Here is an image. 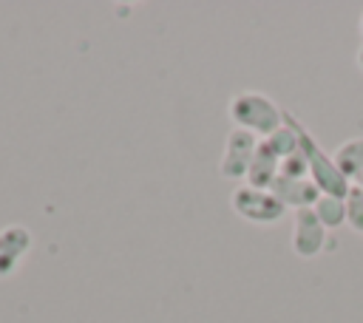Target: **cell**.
<instances>
[{
  "mask_svg": "<svg viewBox=\"0 0 363 323\" xmlns=\"http://www.w3.org/2000/svg\"><path fill=\"white\" fill-rule=\"evenodd\" d=\"M227 116L235 128L255 133L258 139H267L284 125V110L278 102L261 91H238L227 102Z\"/></svg>",
  "mask_w": 363,
  "mask_h": 323,
  "instance_id": "cell-1",
  "label": "cell"
},
{
  "mask_svg": "<svg viewBox=\"0 0 363 323\" xmlns=\"http://www.w3.org/2000/svg\"><path fill=\"white\" fill-rule=\"evenodd\" d=\"M292 122H295V130H298V142H301V153L306 159V167H309V178L318 184V190L323 196H337V198H346L352 181L337 170L335 159L318 144V139L306 130V125L292 113Z\"/></svg>",
  "mask_w": 363,
  "mask_h": 323,
  "instance_id": "cell-2",
  "label": "cell"
},
{
  "mask_svg": "<svg viewBox=\"0 0 363 323\" xmlns=\"http://www.w3.org/2000/svg\"><path fill=\"white\" fill-rule=\"evenodd\" d=\"M230 207L250 224H275L286 212V207L272 196V190H258L250 184H238L230 193Z\"/></svg>",
  "mask_w": 363,
  "mask_h": 323,
  "instance_id": "cell-3",
  "label": "cell"
},
{
  "mask_svg": "<svg viewBox=\"0 0 363 323\" xmlns=\"http://www.w3.org/2000/svg\"><path fill=\"white\" fill-rule=\"evenodd\" d=\"M258 136L250 133V130H241V128H233L227 133V142H224V153H221V162H218V173L224 178H244L247 170H250V162L258 150Z\"/></svg>",
  "mask_w": 363,
  "mask_h": 323,
  "instance_id": "cell-4",
  "label": "cell"
},
{
  "mask_svg": "<svg viewBox=\"0 0 363 323\" xmlns=\"http://www.w3.org/2000/svg\"><path fill=\"white\" fill-rule=\"evenodd\" d=\"M323 246H326V227L320 224L315 210L312 207L295 210V218H292V252L298 258H315V255L323 252Z\"/></svg>",
  "mask_w": 363,
  "mask_h": 323,
  "instance_id": "cell-5",
  "label": "cell"
},
{
  "mask_svg": "<svg viewBox=\"0 0 363 323\" xmlns=\"http://www.w3.org/2000/svg\"><path fill=\"white\" fill-rule=\"evenodd\" d=\"M34 235L23 224H11L0 230V278H9L20 269L23 258L31 252Z\"/></svg>",
  "mask_w": 363,
  "mask_h": 323,
  "instance_id": "cell-6",
  "label": "cell"
},
{
  "mask_svg": "<svg viewBox=\"0 0 363 323\" xmlns=\"http://www.w3.org/2000/svg\"><path fill=\"white\" fill-rule=\"evenodd\" d=\"M269 190H272V196H275L284 207H292V210L315 207V201L323 196L312 178H286V176H278Z\"/></svg>",
  "mask_w": 363,
  "mask_h": 323,
  "instance_id": "cell-7",
  "label": "cell"
},
{
  "mask_svg": "<svg viewBox=\"0 0 363 323\" xmlns=\"http://www.w3.org/2000/svg\"><path fill=\"white\" fill-rule=\"evenodd\" d=\"M278 173H281V159L264 142H258V150H255V156L250 162V170L244 176V184L258 187V190H269L272 181L278 178Z\"/></svg>",
  "mask_w": 363,
  "mask_h": 323,
  "instance_id": "cell-8",
  "label": "cell"
},
{
  "mask_svg": "<svg viewBox=\"0 0 363 323\" xmlns=\"http://www.w3.org/2000/svg\"><path fill=\"white\" fill-rule=\"evenodd\" d=\"M337 170L349 178V181H357L363 176V136H352L346 142H340L332 153Z\"/></svg>",
  "mask_w": 363,
  "mask_h": 323,
  "instance_id": "cell-9",
  "label": "cell"
},
{
  "mask_svg": "<svg viewBox=\"0 0 363 323\" xmlns=\"http://www.w3.org/2000/svg\"><path fill=\"white\" fill-rule=\"evenodd\" d=\"M312 210H315V215L320 218V224L326 230H337V227L346 224V201L337 198V196H320Z\"/></svg>",
  "mask_w": 363,
  "mask_h": 323,
  "instance_id": "cell-10",
  "label": "cell"
},
{
  "mask_svg": "<svg viewBox=\"0 0 363 323\" xmlns=\"http://www.w3.org/2000/svg\"><path fill=\"white\" fill-rule=\"evenodd\" d=\"M343 201H346V224H349L354 232L363 235V190H360L357 184H352Z\"/></svg>",
  "mask_w": 363,
  "mask_h": 323,
  "instance_id": "cell-11",
  "label": "cell"
},
{
  "mask_svg": "<svg viewBox=\"0 0 363 323\" xmlns=\"http://www.w3.org/2000/svg\"><path fill=\"white\" fill-rule=\"evenodd\" d=\"M278 176H286V178H309V167H306V159L298 147V153L281 159V173Z\"/></svg>",
  "mask_w": 363,
  "mask_h": 323,
  "instance_id": "cell-12",
  "label": "cell"
},
{
  "mask_svg": "<svg viewBox=\"0 0 363 323\" xmlns=\"http://www.w3.org/2000/svg\"><path fill=\"white\" fill-rule=\"evenodd\" d=\"M357 65L363 68V45H360V51H357Z\"/></svg>",
  "mask_w": 363,
  "mask_h": 323,
  "instance_id": "cell-13",
  "label": "cell"
},
{
  "mask_svg": "<svg viewBox=\"0 0 363 323\" xmlns=\"http://www.w3.org/2000/svg\"><path fill=\"white\" fill-rule=\"evenodd\" d=\"M352 184H357V187H360V190H363V176H360V178H357V181H352Z\"/></svg>",
  "mask_w": 363,
  "mask_h": 323,
  "instance_id": "cell-14",
  "label": "cell"
},
{
  "mask_svg": "<svg viewBox=\"0 0 363 323\" xmlns=\"http://www.w3.org/2000/svg\"><path fill=\"white\" fill-rule=\"evenodd\" d=\"M360 34H363V14H360Z\"/></svg>",
  "mask_w": 363,
  "mask_h": 323,
  "instance_id": "cell-15",
  "label": "cell"
}]
</instances>
